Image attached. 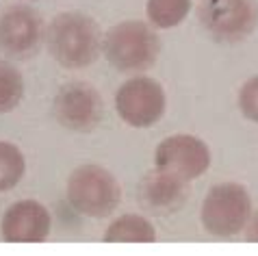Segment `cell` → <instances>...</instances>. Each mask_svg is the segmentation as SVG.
<instances>
[{"label":"cell","mask_w":258,"mask_h":256,"mask_svg":"<svg viewBox=\"0 0 258 256\" xmlns=\"http://www.w3.org/2000/svg\"><path fill=\"white\" fill-rule=\"evenodd\" d=\"M50 56L68 70H83L102 52V35L94 18L81 11L59 13L46 31Z\"/></svg>","instance_id":"obj_1"},{"label":"cell","mask_w":258,"mask_h":256,"mask_svg":"<svg viewBox=\"0 0 258 256\" xmlns=\"http://www.w3.org/2000/svg\"><path fill=\"white\" fill-rule=\"evenodd\" d=\"M102 50L106 61L119 72H143L159 59L161 39L150 24L126 20L106 31Z\"/></svg>","instance_id":"obj_2"},{"label":"cell","mask_w":258,"mask_h":256,"mask_svg":"<svg viewBox=\"0 0 258 256\" xmlns=\"http://www.w3.org/2000/svg\"><path fill=\"white\" fill-rule=\"evenodd\" d=\"M121 189L115 176L98 165L76 167L68 178V202L87 217H106L117 209Z\"/></svg>","instance_id":"obj_3"},{"label":"cell","mask_w":258,"mask_h":256,"mask_svg":"<svg viewBox=\"0 0 258 256\" xmlns=\"http://www.w3.org/2000/svg\"><path fill=\"white\" fill-rule=\"evenodd\" d=\"M252 217V200L236 182H221L206 194L200 211L204 230L213 237H234Z\"/></svg>","instance_id":"obj_4"},{"label":"cell","mask_w":258,"mask_h":256,"mask_svg":"<svg viewBox=\"0 0 258 256\" xmlns=\"http://www.w3.org/2000/svg\"><path fill=\"white\" fill-rule=\"evenodd\" d=\"M198 20L221 44H239L258 26L256 0H200Z\"/></svg>","instance_id":"obj_5"},{"label":"cell","mask_w":258,"mask_h":256,"mask_svg":"<svg viewBox=\"0 0 258 256\" xmlns=\"http://www.w3.org/2000/svg\"><path fill=\"white\" fill-rule=\"evenodd\" d=\"M52 115L72 133H91L102 122L104 102L98 89L87 83H68L52 102Z\"/></svg>","instance_id":"obj_6"},{"label":"cell","mask_w":258,"mask_h":256,"mask_svg":"<svg viewBox=\"0 0 258 256\" xmlns=\"http://www.w3.org/2000/svg\"><path fill=\"white\" fill-rule=\"evenodd\" d=\"M115 109L128 126H154L165 113V91L154 78L135 76L117 89Z\"/></svg>","instance_id":"obj_7"},{"label":"cell","mask_w":258,"mask_h":256,"mask_svg":"<svg viewBox=\"0 0 258 256\" xmlns=\"http://www.w3.org/2000/svg\"><path fill=\"white\" fill-rule=\"evenodd\" d=\"M44 22L26 5H13L0 13V50L16 59H26L39 50Z\"/></svg>","instance_id":"obj_8"},{"label":"cell","mask_w":258,"mask_h":256,"mask_svg":"<svg viewBox=\"0 0 258 256\" xmlns=\"http://www.w3.org/2000/svg\"><path fill=\"white\" fill-rule=\"evenodd\" d=\"M156 167L184 180L200 178L211 165V150L202 139L191 135H174L163 139L154 154Z\"/></svg>","instance_id":"obj_9"},{"label":"cell","mask_w":258,"mask_h":256,"mask_svg":"<svg viewBox=\"0 0 258 256\" xmlns=\"http://www.w3.org/2000/svg\"><path fill=\"white\" fill-rule=\"evenodd\" d=\"M50 213L35 200H20L7 209L0 224L5 241L9 243H41L50 234Z\"/></svg>","instance_id":"obj_10"},{"label":"cell","mask_w":258,"mask_h":256,"mask_svg":"<svg viewBox=\"0 0 258 256\" xmlns=\"http://www.w3.org/2000/svg\"><path fill=\"white\" fill-rule=\"evenodd\" d=\"M189 198V184L184 178L156 167V172L148 174L139 184V200L150 211H176Z\"/></svg>","instance_id":"obj_11"},{"label":"cell","mask_w":258,"mask_h":256,"mask_svg":"<svg viewBox=\"0 0 258 256\" xmlns=\"http://www.w3.org/2000/svg\"><path fill=\"white\" fill-rule=\"evenodd\" d=\"M156 239L154 226L141 215H124L115 219L104 232V241L109 243H152Z\"/></svg>","instance_id":"obj_12"},{"label":"cell","mask_w":258,"mask_h":256,"mask_svg":"<svg viewBox=\"0 0 258 256\" xmlns=\"http://www.w3.org/2000/svg\"><path fill=\"white\" fill-rule=\"evenodd\" d=\"M191 0H148L146 13L154 28H174L187 18Z\"/></svg>","instance_id":"obj_13"},{"label":"cell","mask_w":258,"mask_h":256,"mask_svg":"<svg viewBox=\"0 0 258 256\" xmlns=\"http://www.w3.org/2000/svg\"><path fill=\"white\" fill-rule=\"evenodd\" d=\"M24 96V81L16 66L0 61V115L13 111Z\"/></svg>","instance_id":"obj_14"},{"label":"cell","mask_w":258,"mask_h":256,"mask_svg":"<svg viewBox=\"0 0 258 256\" xmlns=\"http://www.w3.org/2000/svg\"><path fill=\"white\" fill-rule=\"evenodd\" d=\"M26 169L24 156L9 141H0V191H9L22 180Z\"/></svg>","instance_id":"obj_15"},{"label":"cell","mask_w":258,"mask_h":256,"mask_svg":"<svg viewBox=\"0 0 258 256\" xmlns=\"http://www.w3.org/2000/svg\"><path fill=\"white\" fill-rule=\"evenodd\" d=\"M239 109L249 122L258 124V76L245 81L239 91Z\"/></svg>","instance_id":"obj_16"},{"label":"cell","mask_w":258,"mask_h":256,"mask_svg":"<svg viewBox=\"0 0 258 256\" xmlns=\"http://www.w3.org/2000/svg\"><path fill=\"white\" fill-rule=\"evenodd\" d=\"M245 237H247V241H258V213L254 217H249L247 228H245Z\"/></svg>","instance_id":"obj_17"}]
</instances>
